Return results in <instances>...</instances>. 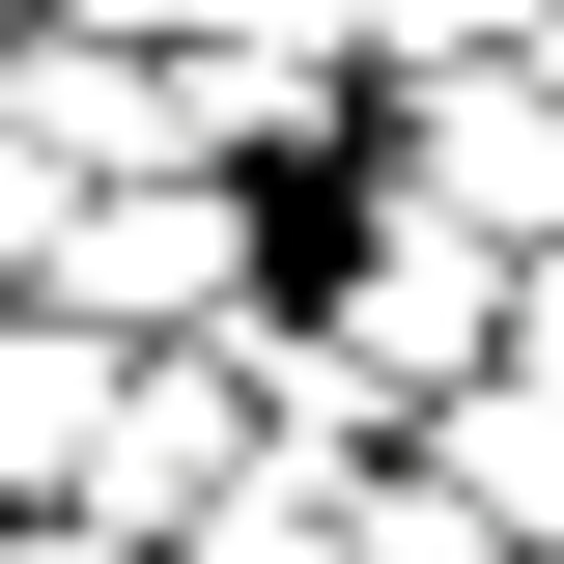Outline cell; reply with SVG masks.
I'll return each mask as SVG.
<instances>
[{"instance_id":"obj_1","label":"cell","mask_w":564,"mask_h":564,"mask_svg":"<svg viewBox=\"0 0 564 564\" xmlns=\"http://www.w3.org/2000/svg\"><path fill=\"white\" fill-rule=\"evenodd\" d=\"M311 339H339L367 423L423 452V423L508 367V226H452V198H395V170H367V198H339V282H311Z\"/></svg>"},{"instance_id":"obj_2","label":"cell","mask_w":564,"mask_h":564,"mask_svg":"<svg viewBox=\"0 0 564 564\" xmlns=\"http://www.w3.org/2000/svg\"><path fill=\"white\" fill-rule=\"evenodd\" d=\"M57 311L85 339H226L254 311V170H85L57 198Z\"/></svg>"},{"instance_id":"obj_3","label":"cell","mask_w":564,"mask_h":564,"mask_svg":"<svg viewBox=\"0 0 564 564\" xmlns=\"http://www.w3.org/2000/svg\"><path fill=\"white\" fill-rule=\"evenodd\" d=\"M282 423H254V339H141L113 367V452H85V508H141V536H198L226 480H254Z\"/></svg>"},{"instance_id":"obj_4","label":"cell","mask_w":564,"mask_h":564,"mask_svg":"<svg viewBox=\"0 0 564 564\" xmlns=\"http://www.w3.org/2000/svg\"><path fill=\"white\" fill-rule=\"evenodd\" d=\"M113 367H141V339H85L57 282H29V311H0V508H57L85 452H113Z\"/></svg>"},{"instance_id":"obj_5","label":"cell","mask_w":564,"mask_h":564,"mask_svg":"<svg viewBox=\"0 0 564 564\" xmlns=\"http://www.w3.org/2000/svg\"><path fill=\"white\" fill-rule=\"evenodd\" d=\"M367 480H395V452H254L170 564H367Z\"/></svg>"},{"instance_id":"obj_6","label":"cell","mask_w":564,"mask_h":564,"mask_svg":"<svg viewBox=\"0 0 564 564\" xmlns=\"http://www.w3.org/2000/svg\"><path fill=\"white\" fill-rule=\"evenodd\" d=\"M423 452H452V480H480V508H508V536H536V564H564V367H480V395L423 423Z\"/></svg>"},{"instance_id":"obj_7","label":"cell","mask_w":564,"mask_h":564,"mask_svg":"<svg viewBox=\"0 0 564 564\" xmlns=\"http://www.w3.org/2000/svg\"><path fill=\"white\" fill-rule=\"evenodd\" d=\"M0 564H170V536H141V508H85V480H57V508H0Z\"/></svg>"}]
</instances>
